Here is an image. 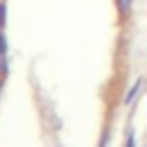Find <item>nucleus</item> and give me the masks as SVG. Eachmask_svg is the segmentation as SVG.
<instances>
[{
  "label": "nucleus",
  "mask_w": 147,
  "mask_h": 147,
  "mask_svg": "<svg viewBox=\"0 0 147 147\" xmlns=\"http://www.w3.org/2000/svg\"><path fill=\"white\" fill-rule=\"evenodd\" d=\"M7 51H9V44H7V37H5V30L0 32V80H5L7 71H9V60H7Z\"/></svg>",
  "instance_id": "f257e3e1"
},
{
  "label": "nucleus",
  "mask_w": 147,
  "mask_h": 147,
  "mask_svg": "<svg viewBox=\"0 0 147 147\" xmlns=\"http://www.w3.org/2000/svg\"><path fill=\"white\" fill-rule=\"evenodd\" d=\"M140 87H142V78L133 80V85L129 87V92H126V96H124V106H131V103L136 101V96L140 94Z\"/></svg>",
  "instance_id": "f03ea898"
},
{
  "label": "nucleus",
  "mask_w": 147,
  "mask_h": 147,
  "mask_svg": "<svg viewBox=\"0 0 147 147\" xmlns=\"http://www.w3.org/2000/svg\"><path fill=\"white\" fill-rule=\"evenodd\" d=\"M133 7V0H117V11L119 14H129Z\"/></svg>",
  "instance_id": "7ed1b4c3"
},
{
  "label": "nucleus",
  "mask_w": 147,
  "mask_h": 147,
  "mask_svg": "<svg viewBox=\"0 0 147 147\" xmlns=\"http://www.w3.org/2000/svg\"><path fill=\"white\" fill-rule=\"evenodd\" d=\"M5 23H7V5L0 0V32L5 30Z\"/></svg>",
  "instance_id": "20e7f679"
},
{
  "label": "nucleus",
  "mask_w": 147,
  "mask_h": 147,
  "mask_svg": "<svg viewBox=\"0 0 147 147\" xmlns=\"http://www.w3.org/2000/svg\"><path fill=\"white\" fill-rule=\"evenodd\" d=\"M124 147H136V136H133L131 129L126 131V142H124Z\"/></svg>",
  "instance_id": "39448f33"
},
{
  "label": "nucleus",
  "mask_w": 147,
  "mask_h": 147,
  "mask_svg": "<svg viewBox=\"0 0 147 147\" xmlns=\"http://www.w3.org/2000/svg\"><path fill=\"white\" fill-rule=\"evenodd\" d=\"M108 140H110V131L106 129V131H103V138H101V142H99V147H108Z\"/></svg>",
  "instance_id": "423d86ee"
}]
</instances>
